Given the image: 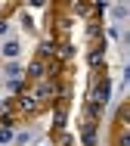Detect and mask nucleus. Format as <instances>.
<instances>
[{
    "mask_svg": "<svg viewBox=\"0 0 130 146\" xmlns=\"http://www.w3.org/2000/svg\"><path fill=\"white\" fill-rule=\"evenodd\" d=\"M59 56H62V59L71 56V44H68V40H62V47H59Z\"/></svg>",
    "mask_w": 130,
    "mask_h": 146,
    "instance_id": "obj_7",
    "label": "nucleus"
},
{
    "mask_svg": "<svg viewBox=\"0 0 130 146\" xmlns=\"http://www.w3.org/2000/svg\"><path fill=\"white\" fill-rule=\"evenodd\" d=\"M115 146H130V134H127V127H118V143Z\"/></svg>",
    "mask_w": 130,
    "mask_h": 146,
    "instance_id": "obj_4",
    "label": "nucleus"
},
{
    "mask_svg": "<svg viewBox=\"0 0 130 146\" xmlns=\"http://www.w3.org/2000/svg\"><path fill=\"white\" fill-rule=\"evenodd\" d=\"M3 31H6V22H0V34H3Z\"/></svg>",
    "mask_w": 130,
    "mask_h": 146,
    "instance_id": "obj_10",
    "label": "nucleus"
},
{
    "mask_svg": "<svg viewBox=\"0 0 130 146\" xmlns=\"http://www.w3.org/2000/svg\"><path fill=\"white\" fill-rule=\"evenodd\" d=\"M3 56L16 59V56H19V44H6V47H3Z\"/></svg>",
    "mask_w": 130,
    "mask_h": 146,
    "instance_id": "obj_5",
    "label": "nucleus"
},
{
    "mask_svg": "<svg viewBox=\"0 0 130 146\" xmlns=\"http://www.w3.org/2000/svg\"><path fill=\"white\" fill-rule=\"evenodd\" d=\"M108 96H112V81H108V78H99L96 84H93V90H90L87 106H93V109H99V112H102V106L108 103Z\"/></svg>",
    "mask_w": 130,
    "mask_h": 146,
    "instance_id": "obj_1",
    "label": "nucleus"
},
{
    "mask_svg": "<svg viewBox=\"0 0 130 146\" xmlns=\"http://www.w3.org/2000/svg\"><path fill=\"white\" fill-rule=\"evenodd\" d=\"M19 72H22V65H16V62H9V65H6V75H9L12 81L19 78Z\"/></svg>",
    "mask_w": 130,
    "mask_h": 146,
    "instance_id": "obj_6",
    "label": "nucleus"
},
{
    "mask_svg": "<svg viewBox=\"0 0 130 146\" xmlns=\"http://www.w3.org/2000/svg\"><path fill=\"white\" fill-rule=\"evenodd\" d=\"M6 9H9V6H6V3H0V16H3V13H6Z\"/></svg>",
    "mask_w": 130,
    "mask_h": 146,
    "instance_id": "obj_9",
    "label": "nucleus"
},
{
    "mask_svg": "<svg viewBox=\"0 0 130 146\" xmlns=\"http://www.w3.org/2000/svg\"><path fill=\"white\" fill-rule=\"evenodd\" d=\"M43 75H47V62H43V59H34L31 68H28V78H31V81H40Z\"/></svg>",
    "mask_w": 130,
    "mask_h": 146,
    "instance_id": "obj_2",
    "label": "nucleus"
},
{
    "mask_svg": "<svg viewBox=\"0 0 130 146\" xmlns=\"http://www.w3.org/2000/svg\"><path fill=\"white\" fill-rule=\"evenodd\" d=\"M12 140V131L9 127H0V143H9Z\"/></svg>",
    "mask_w": 130,
    "mask_h": 146,
    "instance_id": "obj_8",
    "label": "nucleus"
},
{
    "mask_svg": "<svg viewBox=\"0 0 130 146\" xmlns=\"http://www.w3.org/2000/svg\"><path fill=\"white\" fill-rule=\"evenodd\" d=\"M90 65H93V68H99V65H102V44L90 53Z\"/></svg>",
    "mask_w": 130,
    "mask_h": 146,
    "instance_id": "obj_3",
    "label": "nucleus"
}]
</instances>
